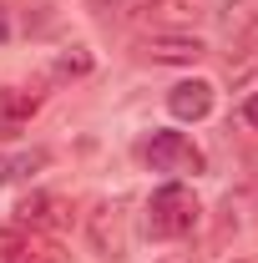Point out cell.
Here are the masks:
<instances>
[{"label": "cell", "instance_id": "cell-12", "mask_svg": "<svg viewBox=\"0 0 258 263\" xmlns=\"http://www.w3.org/2000/svg\"><path fill=\"white\" fill-rule=\"evenodd\" d=\"M243 122H248V127L258 132V91H253V97H248V101H243Z\"/></svg>", "mask_w": 258, "mask_h": 263}, {"label": "cell", "instance_id": "cell-11", "mask_svg": "<svg viewBox=\"0 0 258 263\" xmlns=\"http://www.w3.org/2000/svg\"><path fill=\"white\" fill-rule=\"evenodd\" d=\"M0 263H31V243L21 228H0Z\"/></svg>", "mask_w": 258, "mask_h": 263}, {"label": "cell", "instance_id": "cell-9", "mask_svg": "<svg viewBox=\"0 0 258 263\" xmlns=\"http://www.w3.org/2000/svg\"><path fill=\"white\" fill-rule=\"evenodd\" d=\"M51 162L41 147L35 152H15V157H0V182H15V177H31V172H41V167Z\"/></svg>", "mask_w": 258, "mask_h": 263}, {"label": "cell", "instance_id": "cell-7", "mask_svg": "<svg viewBox=\"0 0 258 263\" xmlns=\"http://www.w3.org/2000/svg\"><path fill=\"white\" fill-rule=\"evenodd\" d=\"M223 35L233 46L258 41V0H228L223 5Z\"/></svg>", "mask_w": 258, "mask_h": 263}, {"label": "cell", "instance_id": "cell-5", "mask_svg": "<svg viewBox=\"0 0 258 263\" xmlns=\"http://www.w3.org/2000/svg\"><path fill=\"white\" fill-rule=\"evenodd\" d=\"M167 111H172L177 122H202V117L213 111V86H208V81H177V86L167 91Z\"/></svg>", "mask_w": 258, "mask_h": 263}, {"label": "cell", "instance_id": "cell-4", "mask_svg": "<svg viewBox=\"0 0 258 263\" xmlns=\"http://www.w3.org/2000/svg\"><path fill=\"white\" fill-rule=\"evenodd\" d=\"M137 56L157 66H193L202 61V41L197 35H147V41H137Z\"/></svg>", "mask_w": 258, "mask_h": 263}, {"label": "cell", "instance_id": "cell-6", "mask_svg": "<svg viewBox=\"0 0 258 263\" xmlns=\"http://www.w3.org/2000/svg\"><path fill=\"white\" fill-rule=\"evenodd\" d=\"M41 97L35 91H21V86H0V137H15L35 117Z\"/></svg>", "mask_w": 258, "mask_h": 263}, {"label": "cell", "instance_id": "cell-10", "mask_svg": "<svg viewBox=\"0 0 258 263\" xmlns=\"http://www.w3.org/2000/svg\"><path fill=\"white\" fill-rule=\"evenodd\" d=\"M86 71H91V51H81V46H71V51L56 56V66H51L56 81H76V76H86Z\"/></svg>", "mask_w": 258, "mask_h": 263}, {"label": "cell", "instance_id": "cell-2", "mask_svg": "<svg viewBox=\"0 0 258 263\" xmlns=\"http://www.w3.org/2000/svg\"><path fill=\"white\" fill-rule=\"evenodd\" d=\"M142 157L157 167V172H202V147L182 132H152V142L142 147Z\"/></svg>", "mask_w": 258, "mask_h": 263}, {"label": "cell", "instance_id": "cell-1", "mask_svg": "<svg viewBox=\"0 0 258 263\" xmlns=\"http://www.w3.org/2000/svg\"><path fill=\"white\" fill-rule=\"evenodd\" d=\"M197 228V197L182 182H167L147 197V233L152 238H188Z\"/></svg>", "mask_w": 258, "mask_h": 263}, {"label": "cell", "instance_id": "cell-13", "mask_svg": "<svg viewBox=\"0 0 258 263\" xmlns=\"http://www.w3.org/2000/svg\"><path fill=\"white\" fill-rule=\"evenodd\" d=\"M5 41H10V26H5V15H0V46H5Z\"/></svg>", "mask_w": 258, "mask_h": 263}, {"label": "cell", "instance_id": "cell-8", "mask_svg": "<svg viewBox=\"0 0 258 263\" xmlns=\"http://www.w3.org/2000/svg\"><path fill=\"white\" fill-rule=\"evenodd\" d=\"M15 223H21V228H56V223H61V202L51 193H31V197H21Z\"/></svg>", "mask_w": 258, "mask_h": 263}, {"label": "cell", "instance_id": "cell-3", "mask_svg": "<svg viewBox=\"0 0 258 263\" xmlns=\"http://www.w3.org/2000/svg\"><path fill=\"white\" fill-rule=\"evenodd\" d=\"M86 238H91V248H97L101 258H127V213H122V202H97L91 213H86Z\"/></svg>", "mask_w": 258, "mask_h": 263}]
</instances>
